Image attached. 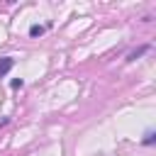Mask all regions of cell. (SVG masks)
<instances>
[{
  "label": "cell",
  "mask_w": 156,
  "mask_h": 156,
  "mask_svg": "<svg viewBox=\"0 0 156 156\" xmlns=\"http://www.w3.org/2000/svg\"><path fill=\"white\" fill-rule=\"evenodd\" d=\"M22 85H24L22 78H15V80H12V88H22Z\"/></svg>",
  "instance_id": "277c9868"
},
{
  "label": "cell",
  "mask_w": 156,
  "mask_h": 156,
  "mask_svg": "<svg viewBox=\"0 0 156 156\" xmlns=\"http://www.w3.org/2000/svg\"><path fill=\"white\" fill-rule=\"evenodd\" d=\"M12 66H15V58H10V56L0 58V78H5V76L12 71Z\"/></svg>",
  "instance_id": "6da1fadb"
},
{
  "label": "cell",
  "mask_w": 156,
  "mask_h": 156,
  "mask_svg": "<svg viewBox=\"0 0 156 156\" xmlns=\"http://www.w3.org/2000/svg\"><path fill=\"white\" fill-rule=\"evenodd\" d=\"M44 29L46 27H41V24H32L29 27V37H39V34H44Z\"/></svg>",
  "instance_id": "7a4b0ae2"
},
{
  "label": "cell",
  "mask_w": 156,
  "mask_h": 156,
  "mask_svg": "<svg viewBox=\"0 0 156 156\" xmlns=\"http://www.w3.org/2000/svg\"><path fill=\"white\" fill-rule=\"evenodd\" d=\"M144 144H146V146L154 144V132H146V134H144Z\"/></svg>",
  "instance_id": "3957f363"
}]
</instances>
